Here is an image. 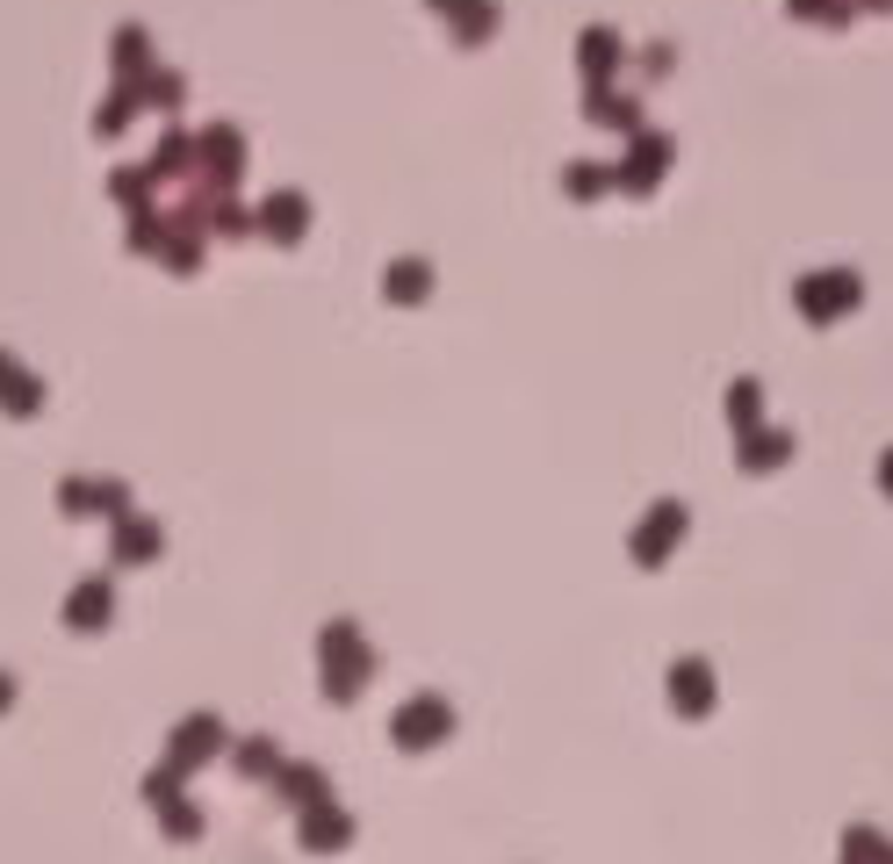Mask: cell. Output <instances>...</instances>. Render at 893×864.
Instances as JSON below:
<instances>
[{"label":"cell","instance_id":"6da1fadb","mask_svg":"<svg viewBox=\"0 0 893 864\" xmlns=\"http://www.w3.org/2000/svg\"><path fill=\"white\" fill-rule=\"evenodd\" d=\"M886 490H893V454H886Z\"/></svg>","mask_w":893,"mask_h":864}]
</instances>
